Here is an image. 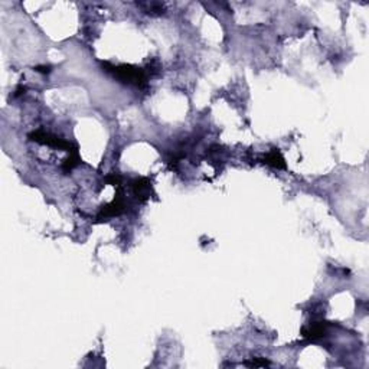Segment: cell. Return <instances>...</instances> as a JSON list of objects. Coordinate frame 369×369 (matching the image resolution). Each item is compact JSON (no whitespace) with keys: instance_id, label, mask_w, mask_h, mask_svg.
<instances>
[{"instance_id":"obj_1","label":"cell","mask_w":369,"mask_h":369,"mask_svg":"<svg viewBox=\"0 0 369 369\" xmlns=\"http://www.w3.org/2000/svg\"><path fill=\"white\" fill-rule=\"evenodd\" d=\"M104 66L107 68L105 71L113 74L118 81H121L124 84H130V86L136 87H146V71L139 68V66L129 65V64H121V65H111L108 62H105Z\"/></svg>"},{"instance_id":"obj_2","label":"cell","mask_w":369,"mask_h":369,"mask_svg":"<svg viewBox=\"0 0 369 369\" xmlns=\"http://www.w3.org/2000/svg\"><path fill=\"white\" fill-rule=\"evenodd\" d=\"M29 139L32 142L39 143V144H47V146H51V147H57V149L65 150L68 153L78 152V146H76L75 143L66 142V140L58 137L55 134L47 133L45 130H36V132L30 133L29 134Z\"/></svg>"},{"instance_id":"obj_11","label":"cell","mask_w":369,"mask_h":369,"mask_svg":"<svg viewBox=\"0 0 369 369\" xmlns=\"http://www.w3.org/2000/svg\"><path fill=\"white\" fill-rule=\"evenodd\" d=\"M35 69H36L38 72H42V74H48V72L51 71V69H49V66H36Z\"/></svg>"},{"instance_id":"obj_5","label":"cell","mask_w":369,"mask_h":369,"mask_svg":"<svg viewBox=\"0 0 369 369\" xmlns=\"http://www.w3.org/2000/svg\"><path fill=\"white\" fill-rule=\"evenodd\" d=\"M326 323L323 322H314L304 326L302 329V336L307 341H317V339H322L326 336Z\"/></svg>"},{"instance_id":"obj_10","label":"cell","mask_w":369,"mask_h":369,"mask_svg":"<svg viewBox=\"0 0 369 369\" xmlns=\"http://www.w3.org/2000/svg\"><path fill=\"white\" fill-rule=\"evenodd\" d=\"M247 366H254V368H257V366H270V362L268 360H265V359H261V358H253V360L251 362H247L245 363Z\"/></svg>"},{"instance_id":"obj_7","label":"cell","mask_w":369,"mask_h":369,"mask_svg":"<svg viewBox=\"0 0 369 369\" xmlns=\"http://www.w3.org/2000/svg\"><path fill=\"white\" fill-rule=\"evenodd\" d=\"M78 163H79L78 152L69 153V156H68L65 160H64V163H62V171H64V173H69L75 166H78Z\"/></svg>"},{"instance_id":"obj_8","label":"cell","mask_w":369,"mask_h":369,"mask_svg":"<svg viewBox=\"0 0 369 369\" xmlns=\"http://www.w3.org/2000/svg\"><path fill=\"white\" fill-rule=\"evenodd\" d=\"M142 6H144V8H147L146 9V12L147 13H163V5H160V3H146V5H142Z\"/></svg>"},{"instance_id":"obj_9","label":"cell","mask_w":369,"mask_h":369,"mask_svg":"<svg viewBox=\"0 0 369 369\" xmlns=\"http://www.w3.org/2000/svg\"><path fill=\"white\" fill-rule=\"evenodd\" d=\"M107 183H110V185H113V186H117V188H120V183H121V176L118 175V173H110L108 176H107Z\"/></svg>"},{"instance_id":"obj_4","label":"cell","mask_w":369,"mask_h":369,"mask_svg":"<svg viewBox=\"0 0 369 369\" xmlns=\"http://www.w3.org/2000/svg\"><path fill=\"white\" fill-rule=\"evenodd\" d=\"M133 192H134V196L139 199L140 202H144L150 198V193H152V183L147 178H137L132 182Z\"/></svg>"},{"instance_id":"obj_3","label":"cell","mask_w":369,"mask_h":369,"mask_svg":"<svg viewBox=\"0 0 369 369\" xmlns=\"http://www.w3.org/2000/svg\"><path fill=\"white\" fill-rule=\"evenodd\" d=\"M124 211H126V200H124L123 193L121 190L117 192V196L114 198V200H111L110 203H107L105 207L101 208V211L98 212L97 215V219H108V218L113 217H118L121 215Z\"/></svg>"},{"instance_id":"obj_6","label":"cell","mask_w":369,"mask_h":369,"mask_svg":"<svg viewBox=\"0 0 369 369\" xmlns=\"http://www.w3.org/2000/svg\"><path fill=\"white\" fill-rule=\"evenodd\" d=\"M264 163L274 168V169H285V161H284L283 154L278 149H273V150L267 153L264 157Z\"/></svg>"}]
</instances>
